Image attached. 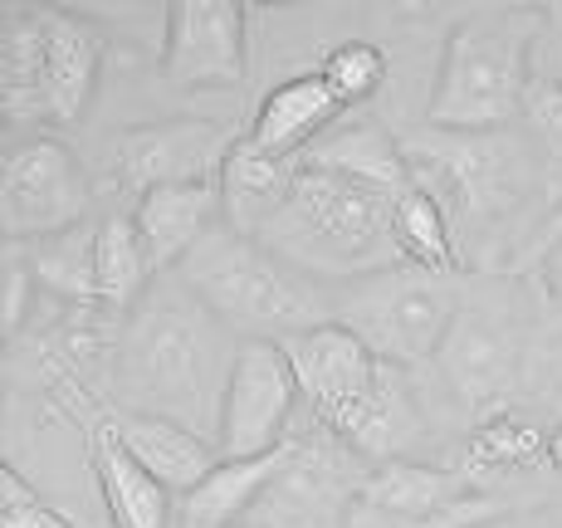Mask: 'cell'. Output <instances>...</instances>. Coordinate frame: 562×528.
Instances as JSON below:
<instances>
[{
    "instance_id": "obj_1",
    "label": "cell",
    "mask_w": 562,
    "mask_h": 528,
    "mask_svg": "<svg viewBox=\"0 0 562 528\" xmlns=\"http://www.w3.org/2000/svg\"><path fill=\"white\" fill-rule=\"evenodd\" d=\"M235 358H240V338L181 279H161L123 318L113 412L167 416L215 440Z\"/></svg>"
},
{
    "instance_id": "obj_2",
    "label": "cell",
    "mask_w": 562,
    "mask_h": 528,
    "mask_svg": "<svg viewBox=\"0 0 562 528\" xmlns=\"http://www.w3.org/2000/svg\"><path fill=\"white\" fill-rule=\"evenodd\" d=\"M396 201L402 196L352 177V171L304 157L284 206L265 221L259 240L274 245L304 274H328L352 284V279L372 274V269L396 265V240H392Z\"/></svg>"
},
{
    "instance_id": "obj_3",
    "label": "cell",
    "mask_w": 562,
    "mask_h": 528,
    "mask_svg": "<svg viewBox=\"0 0 562 528\" xmlns=\"http://www.w3.org/2000/svg\"><path fill=\"white\" fill-rule=\"evenodd\" d=\"M177 279L211 308L240 342H289L338 318V299L323 294L299 265H289L259 235L215 225Z\"/></svg>"
},
{
    "instance_id": "obj_4",
    "label": "cell",
    "mask_w": 562,
    "mask_h": 528,
    "mask_svg": "<svg viewBox=\"0 0 562 528\" xmlns=\"http://www.w3.org/2000/svg\"><path fill=\"white\" fill-rule=\"evenodd\" d=\"M533 15L509 5L470 10L450 25L426 127L440 133H504L528 103L533 83Z\"/></svg>"
},
{
    "instance_id": "obj_5",
    "label": "cell",
    "mask_w": 562,
    "mask_h": 528,
    "mask_svg": "<svg viewBox=\"0 0 562 528\" xmlns=\"http://www.w3.org/2000/svg\"><path fill=\"white\" fill-rule=\"evenodd\" d=\"M411 181L440 201V211L456 225V240L494 235L518 211L538 177V157L524 137L504 133H440L420 127L402 137Z\"/></svg>"
},
{
    "instance_id": "obj_6",
    "label": "cell",
    "mask_w": 562,
    "mask_h": 528,
    "mask_svg": "<svg viewBox=\"0 0 562 528\" xmlns=\"http://www.w3.org/2000/svg\"><path fill=\"white\" fill-rule=\"evenodd\" d=\"M460 308V279L430 274V269L402 260L352 279L338 294V323H348L386 368L402 372L440 358Z\"/></svg>"
},
{
    "instance_id": "obj_7",
    "label": "cell",
    "mask_w": 562,
    "mask_h": 528,
    "mask_svg": "<svg viewBox=\"0 0 562 528\" xmlns=\"http://www.w3.org/2000/svg\"><path fill=\"white\" fill-rule=\"evenodd\" d=\"M372 470L376 465H367L348 440L308 416V426L289 436L284 465L259 494L245 528H348V514L362 499Z\"/></svg>"
},
{
    "instance_id": "obj_8",
    "label": "cell",
    "mask_w": 562,
    "mask_h": 528,
    "mask_svg": "<svg viewBox=\"0 0 562 528\" xmlns=\"http://www.w3.org/2000/svg\"><path fill=\"white\" fill-rule=\"evenodd\" d=\"M89 177L59 137H25L5 153L0 225L5 245H35L89 221Z\"/></svg>"
},
{
    "instance_id": "obj_9",
    "label": "cell",
    "mask_w": 562,
    "mask_h": 528,
    "mask_svg": "<svg viewBox=\"0 0 562 528\" xmlns=\"http://www.w3.org/2000/svg\"><path fill=\"white\" fill-rule=\"evenodd\" d=\"M299 402L304 392H299L284 342H240V358H235L221 402V426H215L221 460H255L284 450L294 436Z\"/></svg>"
},
{
    "instance_id": "obj_10",
    "label": "cell",
    "mask_w": 562,
    "mask_h": 528,
    "mask_svg": "<svg viewBox=\"0 0 562 528\" xmlns=\"http://www.w3.org/2000/svg\"><path fill=\"white\" fill-rule=\"evenodd\" d=\"M436 368L464 412L474 422H490V416L509 412L518 382H524V333L504 318V308L464 304Z\"/></svg>"
},
{
    "instance_id": "obj_11",
    "label": "cell",
    "mask_w": 562,
    "mask_h": 528,
    "mask_svg": "<svg viewBox=\"0 0 562 528\" xmlns=\"http://www.w3.org/2000/svg\"><path fill=\"white\" fill-rule=\"evenodd\" d=\"M240 137L211 117H161V123H137L113 143V181L133 196H147L157 187H181V181H221Z\"/></svg>"
},
{
    "instance_id": "obj_12",
    "label": "cell",
    "mask_w": 562,
    "mask_h": 528,
    "mask_svg": "<svg viewBox=\"0 0 562 528\" xmlns=\"http://www.w3.org/2000/svg\"><path fill=\"white\" fill-rule=\"evenodd\" d=\"M284 352H289V362H294V377H299V392H304L308 416L328 430L348 422L386 377V362L338 318L323 323V328L299 333V338H289Z\"/></svg>"
},
{
    "instance_id": "obj_13",
    "label": "cell",
    "mask_w": 562,
    "mask_h": 528,
    "mask_svg": "<svg viewBox=\"0 0 562 528\" xmlns=\"http://www.w3.org/2000/svg\"><path fill=\"white\" fill-rule=\"evenodd\" d=\"M362 499L411 528H480L504 514L499 499H490L460 470H440V465H426V460L376 465Z\"/></svg>"
},
{
    "instance_id": "obj_14",
    "label": "cell",
    "mask_w": 562,
    "mask_h": 528,
    "mask_svg": "<svg viewBox=\"0 0 562 528\" xmlns=\"http://www.w3.org/2000/svg\"><path fill=\"white\" fill-rule=\"evenodd\" d=\"M245 25L250 10L231 0H177L167 5V40H161V69L177 89L245 79Z\"/></svg>"
},
{
    "instance_id": "obj_15",
    "label": "cell",
    "mask_w": 562,
    "mask_h": 528,
    "mask_svg": "<svg viewBox=\"0 0 562 528\" xmlns=\"http://www.w3.org/2000/svg\"><path fill=\"white\" fill-rule=\"evenodd\" d=\"M342 113H348V108L338 103L328 79H323L318 69H308V74H294V79L274 83V89L259 99L250 127H245V143L265 157L299 161L338 127Z\"/></svg>"
},
{
    "instance_id": "obj_16",
    "label": "cell",
    "mask_w": 562,
    "mask_h": 528,
    "mask_svg": "<svg viewBox=\"0 0 562 528\" xmlns=\"http://www.w3.org/2000/svg\"><path fill=\"white\" fill-rule=\"evenodd\" d=\"M133 221L143 231L147 260L157 274H171L201 250V240L225 225V191L221 181H181V187H157L137 196Z\"/></svg>"
},
{
    "instance_id": "obj_17",
    "label": "cell",
    "mask_w": 562,
    "mask_h": 528,
    "mask_svg": "<svg viewBox=\"0 0 562 528\" xmlns=\"http://www.w3.org/2000/svg\"><path fill=\"white\" fill-rule=\"evenodd\" d=\"M103 422L113 426V436L123 440V450L147 470L153 480H161L171 494H187L221 465V450H215L211 436L201 430L167 422V416H137V412H113L108 406Z\"/></svg>"
},
{
    "instance_id": "obj_18",
    "label": "cell",
    "mask_w": 562,
    "mask_h": 528,
    "mask_svg": "<svg viewBox=\"0 0 562 528\" xmlns=\"http://www.w3.org/2000/svg\"><path fill=\"white\" fill-rule=\"evenodd\" d=\"M89 465L99 475V494L113 528H177V494L127 456L103 416L89 422Z\"/></svg>"
},
{
    "instance_id": "obj_19",
    "label": "cell",
    "mask_w": 562,
    "mask_h": 528,
    "mask_svg": "<svg viewBox=\"0 0 562 528\" xmlns=\"http://www.w3.org/2000/svg\"><path fill=\"white\" fill-rule=\"evenodd\" d=\"M103 74V35L74 10H45V108L49 123H79Z\"/></svg>"
},
{
    "instance_id": "obj_20",
    "label": "cell",
    "mask_w": 562,
    "mask_h": 528,
    "mask_svg": "<svg viewBox=\"0 0 562 528\" xmlns=\"http://www.w3.org/2000/svg\"><path fill=\"white\" fill-rule=\"evenodd\" d=\"M0 99L15 127L49 123L45 108V10L10 5L0 15Z\"/></svg>"
},
{
    "instance_id": "obj_21",
    "label": "cell",
    "mask_w": 562,
    "mask_h": 528,
    "mask_svg": "<svg viewBox=\"0 0 562 528\" xmlns=\"http://www.w3.org/2000/svg\"><path fill=\"white\" fill-rule=\"evenodd\" d=\"M279 465H284V450L255 460H221L196 490L177 499V528H245Z\"/></svg>"
},
{
    "instance_id": "obj_22",
    "label": "cell",
    "mask_w": 562,
    "mask_h": 528,
    "mask_svg": "<svg viewBox=\"0 0 562 528\" xmlns=\"http://www.w3.org/2000/svg\"><path fill=\"white\" fill-rule=\"evenodd\" d=\"M538 460H548V430L538 426L533 416L509 406V412L490 416V422H474L456 470L464 480L480 484L484 475H514V470H528V465H538Z\"/></svg>"
},
{
    "instance_id": "obj_23",
    "label": "cell",
    "mask_w": 562,
    "mask_h": 528,
    "mask_svg": "<svg viewBox=\"0 0 562 528\" xmlns=\"http://www.w3.org/2000/svg\"><path fill=\"white\" fill-rule=\"evenodd\" d=\"M40 289L64 299L69 308H99V225L83 221L64 235L25 245Z\"/></svg>"
},
{
    "instance_id": "obj_24",
    "label": "cell",
    "mask_w": 562,
    "mask_h": 528,
    "mask_svg": "<svg viewBox=\"0 0 562 528\" xmlns=\"http://www.w3.org/2000/svg\"><path fill=\"white\" fill-rule=\"evenodd\" d=\"M153 260H147L143 231L133 215L113 211L99 221V308L108 314H133L153 289Z\"/></svg>"
},
{
    "instance_id": "obj_25",
    "label": "cell",
    "mask_w": 562,
    "mask_h": 528,
    "mask_svg": "<svg viewBox=\"0 0 562 528\" xmlns=\"http://www.w3.org/2000/svg\"><path fill=\"white\" fill-rule=\"evenodd\" d=\"M392 240H396V260L430 269V274H460V240L450 215L440 211V201H430L420 187H411L402 201H396L392 215Z\"/></svg>"
},
{
    "instance_id": "obj_26",
    "label": "cell",
    "mask_w": 562,
    "mask_h": 528,
    "mask_svg": "<svg viewBox=\"0 0 562 528\" xmlns=\"http://www.w3.org/2000/svg\"><path fill=\"white\" fill-rule=\"evenodd\" d=\"M318 74L328 79V89L338 93L342 108H362V103H372L376 89L386 83V49L372 45V40H348V45L328 49Z\"/></svg>"
},
{
    "instance_id": "obj_27",
    "label": "cell",
    "mask_w": 562,
    "mask_h": 528,
    "mask_svg": "<svg viewBox=\"0 0 562 528\" xmlns=\"http://www.w3.org/2000/svg\"><path fill=\"white\" fill-rule=\"evenodd\" d=\"M0 528H79L59 504H49L20 465L0 470Z\"/></svg>"
},
{
    "instance_id": "obj_28",
    "label": "cell",
    "mask_w": 562,
    "mask_h": 528,
    "mask_svg": "<svg viewBox=\"0 0 562 528\" xmlns=\"http://www.w3.org/2000/svg\"><path fill=\"white\" fill-rule=\"evenodd\" d=\"M35 289H40V279H35V265H30V250L25 245H5V314H0L5 338H20Z\"/></svg>"
},
{
    "instance_id": "obj_29",
    "label": "cell",
    "mask_w": 562,
    "mask_h": 528,
    "mask_svg": "<svg viewBox=\"0 0 562 528\" xmlns=\"http://www.w3.org/2000/svg\"><path fill=\"white\" fill-rule=\"evenodd\" d=\"M524 117H528V127H533V137L543 143V153L562 161V79H533L528 83Z\"/></svg>"
},
{
    "instance_id": "obj_30",
    "label": "cell",
    "mask_w": 562,
    "mask_h": 528,
    "mask_svg": "<svg viewBox=\"0 0 562 528\" xmlns=\"http://www.w3.org/2000/svg\"><path fill=\"white\" fill-rule=\"evenodd\" d=\"M553 245H562V201H558V211L548 215V225H543V235H538V245H533V255H548Z\"/></svg>"
},
{
    "instance_id": "obj_31",
    "label": "cell",
    "mask_w": 562,
    "mask_h": 528,
    "mask_svg": "<svg viewBox=\"0 0 562 528\" xmlns=\"http://www.w3.org/2000/svg\"><path fill=\"white\" fill-rule=\"evenodd\" d=\"M548 465L562 470V422H558L553 430H548Z\"/></svg>"
},
{
    "instance_id": "obj_32",
    "label": "cell",
    "mask_w": 562,
    "mask_h": 528,
    "mask_svg": "<svg viewBox=\"0 0 562 528\" xmlns=\"http://www.w3.org/2000/svg\"><path fill=\"white\" fill-rule=\"evenodd\" d=\"M480 528H524V524L509 519V514H499V519H490V524H480Z\"/></svg>"
},
{
    "instance_id": "obj_33",
    "label": "cell",
    "mask_w": 562,
    "mask_h": 528,
    "mask_svg": "<svg viewBox=\"0 0 562 528\" xmlns=\"http://www.w3.org/2000/svg\"><path fill=\"white\" fill-rule=\"evenodd\" d=\"M558 412H562V392H558Z\"/></svg>"
}]
</instances>
